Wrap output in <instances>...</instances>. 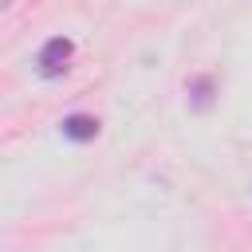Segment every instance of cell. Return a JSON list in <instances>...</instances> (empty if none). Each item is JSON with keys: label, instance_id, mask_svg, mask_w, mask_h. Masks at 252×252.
<instances>
[{"label": "cell", "instance_id": "1", "mask_svg": "<svg viewBox=\"0 0 252 252\" xmlns=\"http://www.w3.org/2000/svg\"><path fill=\"white\" fill-rule=\"evenodd\" d=\"M71 55H75V43L67 39V35H51L43 47H39V75L43 79H59L63 71H67V63H71Z\"/></svg>", "mask_w": 252, "mask_h": 252}, {"label": "cell", "instance_id": "2", "mask_svg": "<svg viewBox=\"0 0 252 252\" xmlns=\"http://www.w3.org/2000/svg\"><path fill=\"white\" fill-rule=\"evenodd\" d=\"M63 138H71V142H94L98 138V118H91V114H67L63 118Z\"/></svg>", "mask_w": 252, "mask_h": 252}, {"label": "cell", "instance_id": "3", "mask_svg": "<svg viewBox=\"0 0 252 252\" xmlns=\"http://www.w3.org/2000/svg\"><path fill=\"white\" fill-rule=\"evenodd\" d=\"M213 94H217L213 75H197V79L189 83V102H193L197 110H209V106H213Z\"/></svg>", "mask_w": 252, "mask_h": 252}]
</instances>
